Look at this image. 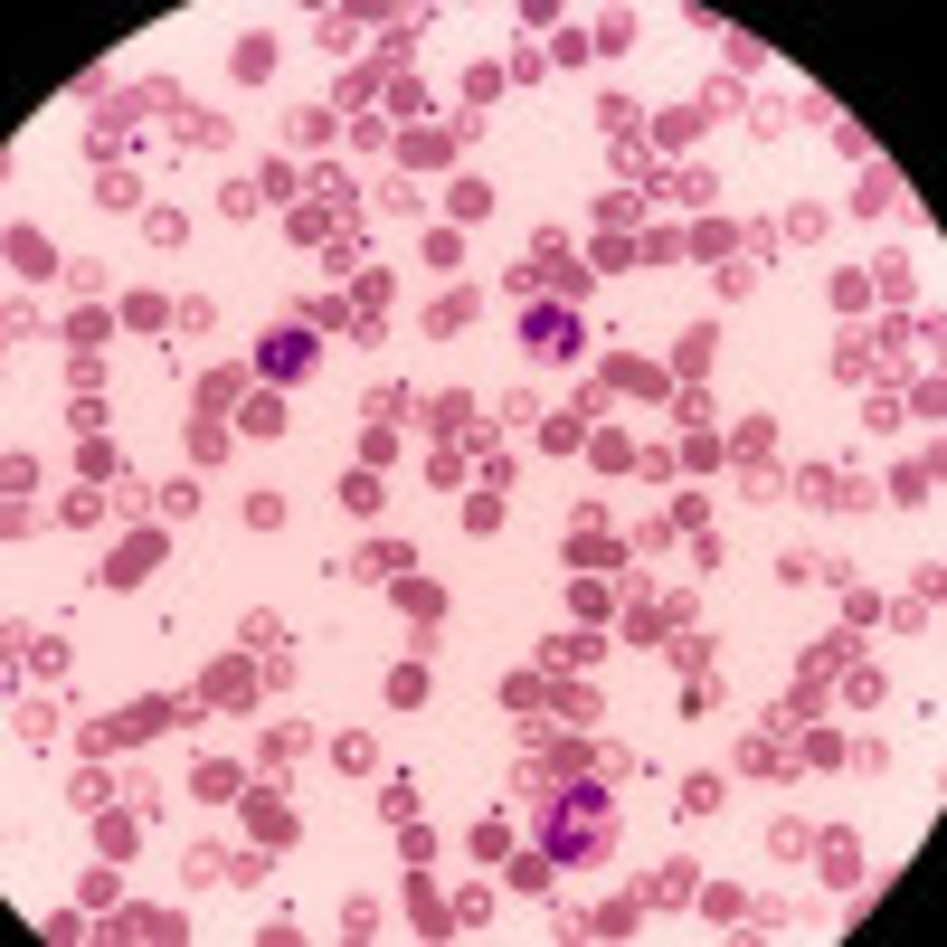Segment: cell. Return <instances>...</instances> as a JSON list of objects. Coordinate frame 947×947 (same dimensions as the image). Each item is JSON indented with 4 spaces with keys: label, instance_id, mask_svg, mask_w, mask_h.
I'll list each match as a JSON object with an SVG mask.
<instances>
[{
    "label": "cell",
    "instance_id": "6da1fadb",
    "mask_svg": "<svg viewBox=\"0 0 947 947\" xmlns=\"http://www.w3.org/2000/svg\"><path fill=\"white\" fill-rule=\"evenodd\" d=\"M607 843H616L607 777H578V786H559V796L541 805V852H559V862H597Z\"/></svg>",
    "mask_w": 947,
    "mask_h": 947
},
{
    "label": "cell",
    "instance_id": "7a4b0ae2",
    "mask_svg": "<svg viewBox=\"0 0 947 947\" xmlns=\"http://www.w3.org/2000/svg\"><path fill=\"white\" fill-rule=\"evenodd\" d=\"M521 341H531V351H549V360H568V351H578V323H568V313H531V323H521Z\"/></svg>",
    "mask_w": 947,
    "mask_h": 947
},
{
    "label": "cell",
    "instance_id": "3957f363",
    "mask_svg": "<svg viewBox=\"0 0 947 947\" xmlns=\"http://www.w3.org/2000/svg\"><path fill=\"white\" fill-rule=\"evenodd\" d=\"M304 360H313V341H304V331H275V341L257 351V370H265V379H304Z\"/></svg>",
    "mask_w": 947,
    "mask_h": 947
},
{
    "label": "cell",
    "instance_id": "277c9868",
    "mask_svg": "<svg viewBox=\"0 0 947 947\" xmlns=\"http://www.w3.org/2000/svg\"><path fill=\"white\" fill-rule=\"evenodd\" d=\"M123 938H181V919L171 910H123Z\"/></svg>",
    "mask_w": 947,
    "mask_h": 947
},
{
    "label": "cell",
    "instance_id": "5b68a950",
    "mask_svg": "<svg viewBox=\"0 0 947 947\" xmlns=\"http://www.w3.org/2000/svg\"><path fill=\"white\" fill-rule=\"evenodd\" d=\"M10 265H20V275H39V265H47V237H39V228H10Z\"/></svg>",
    "mask_w": 947,
    "mask_h": 947
},
{
    "label": "cell",
    "instance_id": "8992f818",
    "mask_svg": "<svg viewBox=\"0 0 947 947\" xmlns=\"http://www.w3.org/2000/svg\"><path fill=\"white\" fill-rule=\"evenodd\" d=\"M247 692H257V683H247V673H237V663H218V673H209V701H228V710H247Z\"/></svg>",
    "mask_w": 947,
    "mask_h": 947
},
{
    "label": "cell",
    "instance_id": "52a82bcc",
    "mask_svg": "<svg viewBox=\"0 0 947 947\" xmlns=\"http://www.w3.org/2000/svg\"><path fill=\"white\" fill-rule=\"evenodd\" d=\"M825 872H834V881L862 872V843H852V834H825Z\"/></svg>",
    "mask_w": 947,
    "mask_h": 947
},
{
    "label": "cell",
    "instance_id": "ba28073f",
    "mask_svg": "<svg viewBox=\"0 0 947 947\" xmlns=\"http://www.w3.org/2000/svg\"><path fill=\"white\" fill-rule=\"evenodd\" d=\"M123 323H142V331H171V304H162V294H133V304H123Z\"/></svg>",
    "mask_w": 947,
    "mask_h": 947
},
{
    "label": "cell",
    "instance_id": "9c48e42d",
    "mask_svg": "<svg viewBox=\"0 0 947 947\" xmlns=\"http://www.w3.org/2000/svg\"><path fill=\"white\" fill-rule=\"evenodd\" d=\"M152 549H162V541H123V549H115V568H105V578H142V568H152Z\"/></svg>",
    "mask_w": 947,
    "mask_h": 947
},
{
    "label": "cell",
    "instance_id": "30bf717a",
    "mask_svg": "<svg viewBox=\"0 0 947 947\" xmlns=\"http://www.w3.org/2000/svg\"><path fill=\"white\" fill-rule=\"evenodd\" d=\"M142 228H152V247H181V237H189V218H181V209H152Z\"/></svg>",
    "mask_w": 947,
    "mask_h": 947
},
{
    "label": "cell",
    "instance_id": "8fae6325",
    "mask_svg": "<svg viewBox=\"0 0 947 947\" xmlns=\"http://www.w3.org/2000/svg\"><path fill=\"white\" fill-rule=\"evenodd\" d=\"M360 568H370V578H389V568H407V549H399V541H370V549H360Z\"/></svg>",
    "mask_w": 947,
    "mask_h": 947
},
{
    "label": "cell",
    "instance_id": "7c38bea8",
    "mask_svg": "<svg viewBox=\"0 0 947 947\" xmlns=\"http://www.w3.org/2000/svg\"><path fill=\"white\" fill-rule=\"evenodd\" d=\"M720 805V777H683V815H710Z\"/></svg>",
    "mask_w": 947,
    "mask_h": 947
}]
</instances>
